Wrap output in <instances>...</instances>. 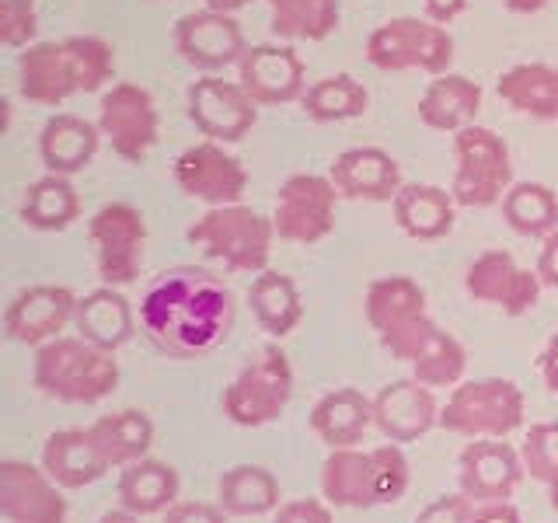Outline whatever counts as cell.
Wrapping results in <instances>:
<instances>
[{"mask_svg":"<svg viewBox=\"0 0 558 523\" xmlns=\"http://www.w3.org/2000/svg\"><path fill=\"white\" fill-rule=\"evenodd\" d=\"M101 144L98 122L81 115H52L39 133V157L49 174H77L95 161Z\"/></svg>","mask_w":558,"mask_h":523,"instance_id":"obj_25","label":"cell"},{"mask_svg":"<svg viewBox=\"0 0 558 523\" xmlns=\"http://www.w3.org/2000/svg\"><path fill=\"white\" fill-rule=\"evenodd\" d=\"M548 488H551V510H558V482H551Z\"/></svg>","mask_w":558,"mask_h":523,"instance_id":"obj_52","label":"cell"},{"mask_svg":"<svg viewBox=\"0 0 558 523\" xmlns=\"http://www.w3.org/2000/svg\"><path fill=\"white\" fill-rule=\"evenodd\" d=\"M496 92L520 115L537 122H558V66L517 63L499 74Z\"/></svg>","mask_w":558,"mask_h":523,"instance_id":"obj_28","label":"cell"},{"mask_svg":"<svg viewBox=\"0 0 558 523\" xmlns=\"http://www.w3.org/2000/svg\"><path fill=\"white\" fill-rule=\"evenodd\" d=\"M412 366V377L426 388H458V380L464 377V366H468V353L464 345L436 325L426 342L418 345Z\"/></svg>","mask_w":558,"mask_h":523,"instance_id":"obj_39","label":"cell"},{"mask_svg":"<svg viewBox=\"0 0 558 523\" xmlns=\"http://www.w3.org/2000/svg\"><path fill=\"white\" fill-rule=\"evenodd\" d=\"M174 182L189 199H199L206 206H231L241 203L244 188H248V171L223 144L203 139V144H192L179 154Z\"/></svg>","mask_w":558,"mask_h":523,"instance_id":"obj_13","label":"cell"},{"mask_svg":"<svg viewBox=\"0 0 558 523\" xmlns=\"http://www.w3.org/2000/svg\"><path fill=\"white\" fill-rule=\"evenodd\" d=\"M81 214L77 188L66 174H46L32 182L22 203V220L32 231H66Z\"/></svg>","mask_w":558,"mask_h":523,"instance_id":"obj_34","label":"cell"},{"mask_svg":"<svg viewBox=\"0 0 558 523\" xmlns=\"http://www.w3.org/2000/svg\"><path fill=\"white\" fill-rule=\"evenodd\" d=\"M0 516L8 523H66V499L46 467L0 461Z\"/></svg>","mask_w":558,"mask_h":523,"instance_id":"obj_18","label":"cell"},{"mask_svg":"<svg viewBox=\"0 0 558 523\" xmlns=\"http://www.w3.org/2000/svg\"><path fill=\"white\" fill-rule=\"evenodd\" d=\"M248 307L255 314V321L262 325L266 336L283 339L290 331L301 325L304 318V304H301V290H296L293 276L287 272H258L252 279V290H248Z\"/></svg>","mask_w":558,"mask_h":523,"instance_id":"obj_31","label":"cell"},{"mask_svg":"<svg viewBox=\"0 0 558 523\" xmlns=\"http://www.w3.org/2000/svg\"><path fill=\"white\" fill-rule=\"evenodd\" d=\"M453 199L468 209H488L513 188V161L506 139L488 126L453 133Z\"/></svg>","mask_w":558,"mask_h":523,"instance_id":"obj_8","label":"cell"},{"mask_svg":"<svg viewBox=\"0 0 558 523\" xmlns=\"http://www.w3.org/2000/svg\"><path fill=\"white\" fill-rule=\"evenodd\" d=\"M331 182L339 196L345 199H366V203H395L401 182L398 161L380 147H353L331 161Z\"/></svg>","mask_w":558,"mask_h":523,"instance_id":"obj_22","label":"cell"},{"mask_svg":"<svg viewBox=\"0 0 558 523\" xmlns=\"http://www.w3.org/2000/svg\"><path fill=\"white\" fill-rule=\"evenodd\" d=\"M174 49H179V57L189 66L206 70V74H217L223 66L241 63V57L248 52L238 17L214 8L179 17V25H174Z\"/></svg>","mask_w":558,"mask_h":523,"instance_id":"obj_16","label":"cell"},{"mask_svg":"<svg viewBox=\"0 0 558 523\" xmlns=\"http://www.w3.org/2000/svg\"><path fill=\"white\" fill-rule=\"evenodd\" d=\"M238 84L252 95L255 105H290L301 101L304 84V60L293 46L262 42L252 46L238 63Z\"/></svg>","mask_w":558,"mask_h":523,"instance_id":"obj_19","label":"cell"},{"mask_svg":"<svg viewBox=\"0 0 558 523\" xmlns=\"http://www.w3.org/2000/svg\"><path fill=\"white\" fill-rule=\"evenodd\" d=\"M527 475L520 450L506 440H471L458 461V485L471 502H510Z\"/></svg>","mask_w":558,"mask_h":523,"instance_id":"obj_17","label":"cell"},{"mask_svg":"<svg viewBox=\"0 0 558 523\" xmlns=\"http://www.w3.org/2000/svg\"><path fill=\"white\" fill-rule=\"evenodd\" d=\"M395 220L398 227L415 241H440L450 234L453 227V192L440 185H426V182H409L398 188L395 196Z\"/></svg>","mask_w":558,"mask_h":523,"instance_id":"obj_27","label":"cell"},{"mask_svg":"<svg viewBox=\"0 0 558 523\" xmlns=\"http://www.w3.org/2000/svg\"><path fill=\"white\" fill-rule=\"evenodd\" d=\"M371 426H374V401L363 398V391L356 388L328 391L311 412V429L318 433V440L331 450L356 447Z\"/></svg>","mask_w":558,"mask_h":523,"instance_id":"obj_29","label":"cell"},{"mask_svg":"<svg viewBox=\"0 0 558 523\" xmlns=\"http://www.w3.org/2000/svg\"><path fill=\"white\" fill-rule=\"evenodd\" d=\"M537 276L545 287L558 290V231H551L545 238V248H541V255H537Z\"/></svg>","mask_w":558,"mask_h":523,"instance_id":"obj_45","label":"cell"},{"mask_svg":"<svg viewBox=\"0 0 558 523\" xmlns=\"http://www.w3.org/2000/svg\"><path fill=\"white\" fill-rule=\"evenodd\" d=\"M179 499V471L165 461L144 458L119 475V506L136 516L165 513L168 506Z\"/></svg>","mask_w":558,"mask_h":523,"instance_id":"obj_30","label":"cell"},{"mask_svg":"<svg viewBox=\"0 0 558 523\" xmlns=\"http://www.w3.org/2000/svg\"><path fill=\"white\" fill-rule=\"evenodd\" d=\"M366 60L384 74H405L423 70L429 77L450 74L453 39L447 25L433 17H391L371 32L366 39Z\"/></svg>","mask_w":558,"mask_h":523,"instance_id":"obj_6","label":"cell"},{"mask_svg":"<svg viewBox=\"0 0 558 523\" xmlns=\"http://www.w3.org/2000/svg\"><path fill=\"white\" fill-rule=\"evenodd\" d=\"M116 52L98 35H70L60 42H32L17 57V92L32 105H63L95 95L112 77Z\"/></svg>","mask_w":558,"mask_h":523,"instance_id":"obj_2","label":"cell"},{"mask_svg":"<svg viewBox=\"0 0 558 523\" xmlns=\"http://www.w3.org/2000/svg\"><path fill=\"white\" fill-rule=\"evenodd\" d=\"M423 8H426V17H433V22L450 25L464 14L468 0H423Z\"/></svg>","mask_w":558,"mask_h":523,"instance_id":"obj_48","label":"cell"},{"mask_svg":"<svg viewBox=\"0 0 558 523\" xmlns=\"http://www.w3.org/2000/svg\"><path fill=\"white\" fill-rule=\"evenodd\" d=\"M43 467L60 488H84L109 475V458L101 453L92 426L57 429L43 447Z\"/></svg>","mask_w":558,"mask_h":523,"instance_id":"obj_23","label":"cell"},{"mask_svg":"<svg viewBox=\"0 0 558 523\" xmlns=\"http://www.w3.org/2000/svg\"><path fill=\"white\" fill-rule=\"evenodd\" d=\"M189 119L206 139L238 144V139L252 133L258 119V105L241 84L206 74L189 87Z\"/></svg>","mask_w":558,"mask_h":523,"instance_id":"obj_15","label":"cell"},{"mask_svg":"<svg viewBox=\"0 0 558 523\" xmlns=\"http://www.w3.org/2000/svg\"><path fill=\"white\" fill-rule=\"evenodd\" d=\"M269 14L283 42H322L339 28V0H269Z\"/></svg>","mask_w":558,"mask_h":523,"instance_id":"obj_36","label":"cell"},{"mask_svg":"<svg viewBox=\"0 0 558 523\" xmlns=\"http://www.w3.org/2000/svg\"><path fill=\"white\" fill-rule=\"evenodd\" d=\"M39 35V11L32 0H0V42L8 49H28Z\"/></svg>","mask_w":558,"mask_h":523,"instance_id":"obj_41","label":"cell"},{"mask_svg":"<svg viewBox=\"0 0 558 523\" xmlns=\"http://www.w3.org/2000/svg\"><path fill=\"white\" fill-rule=\"evenodd\" d=\"M471 523H523V516L510 502H482L475 506V513H471Z\"/></svg>","mask_w":558,"mask_h":523,"instance_id":"obj_46","label":"cell"},{"mask_svg":"<svg viewBox=\"0 0 558 523\" xmlns=\"http://www.w3.org/2000/svg\"><path fill=\"white\" fill-rule=\"evenodd\" d=\"M322 492L325 502L345 506V510L391 506L409 492V461L401 447H339L325 458Z\"/></svg>","mask_w":558,"mask_h":523,"instance_id":"obj_4","label":"cell"},{"mask_svg":"<svg viewBox=\"0 0 558 523\" xmlns=\"http://www.w3.org/2000/svg\"><path fill=\"white\" fill-rule=\"evenodd\" d=\"M77 296L66 287H28L14 296L4 311V331L17 345H46L63 336V328L74 321Z\"/></svg>","mask_w":558,"mask_h":523,"instance_id":"obj_20","label":"cell"},{"mask_svg":"<svg viewBox=\"0 0 558 523\" xmlns=\"http://www.w3.org/2000/svg\"><path fill=\"white\" fill-rule=\"evenodd\" d=\"M87 238L95 248V266L105 287H130L144 269L147 220L130 203H109L87 223Z\"/></svg>","mask_w":558,"mask_h":523,"instance_id":"obj_10","label":"cell"},{"mask_svg":"<svg viewBox=\"0 0 558 523\" xmlns=\"http://www.w3.org/2000/svg\"><path fill=\"white\" fill-rule=\"evenodd\" d=\"M293 398V370L279 345H262L248 366L227 384L223 415L241 429H258L276 423Z\"/></svg>","mask_w":558,"mask_h":523,"instance_id":"obj_7","label":"cell"},{"mask_svg":"<svg viewBox=\"0 0 558 523\" xmlns=\"http://www.w3.org/2000/svg\"><path fill=\"white\" fill-rule=\"evenodd\" d=\"M301 105L314 122H345V119H356L366 112L371 95H366V87L356 77L331 74V77L307 84Z\"/></svg>","mask_w":558,"mask_h":523,"instance_id":"obj_38","label":"cell"},{"mask_svg":"<svg viewBox=\"0 0 558 523\" xmlns=\"http://www.w3.org/2000/svg\"><path fill=\"white\" fill-rule=\"evenodd\" d=\"M74 325H77L81 339L109 349V353L126 345L140 328L136 311L126 296L119 293V287H101V290H92L87 296H81Z\"/></svg>","mask_w":558,"mask_h":523,"instance_id":"obj_24","label":"cell"},{"mask_svg":"<svg viewBox=\"0 0 558 523\" xmlns=\"http://www.w3.org/2000/svg\"><path fill=\"white\" fill-rule=\"evenodd\" d=\"M471 513H475L471 499L464 492H453V496L433 499L426 510L415 516V523H471Z\"/></svg>","mask_w":558,"mask_h":523,"instance_id":"obj_42","label":"cell"},{"mask_svg":"<svg viewBox=\"0 0 558 523\" xmlns=\"http://www.w3.org/2000/svg\"><path fill=\"white\" fill-rule=\"evenodd\" d=\"M276 227L258 209L231 203V206H209L206 214L189 227V241L209 258L223 262L231 272H266L272 255Z\"/></svg>","mask_w":558,"mask_h":523,"instance_id":"obj_5","label":"cell"},{"mask_svg":"<svg viewBox=\"0 0 558 523\" xmlns=\"http://www.w3.org/2000/svg\"><path fill=\"white\" fill-rule=\"evenodd\" d=\"M98 130L122 161H147L157 147V133H161V119H157L150 92L133 81L112 84L98 105Z\"/></svg>","mask_w":558,"mask_h":523,"instance_id":"obj_12","label":"cell"},{"mask_svg":"<svg viewBox=\"0 0 558 523\" xmlns=\"http://www.w3.org/2000/svg\"><path fill=\"white\" fill-rule=\"evenodd\" d=\"M363 311L371 328L377 336H384V331L426 314V290L418 287L412 276H384L366 287Z\"/></svg>","mask_w":558,"mask_h":523,"instance_id":"obj_33","label":"cell"},{"mask_svg":"<svg viewBox=\"0 0 558 523\" xmlns=\"http://www.w3.org/2000/svg\"><path fill=\"white\" fill-rule=\"evenodd\" d=\"M206 8H214V11H223V14H234L241 8H248L252 0H203Z\"/></svg>","mask_w":558,"mask_h":523,"instance_id":"obj_50","label":"cell"},{"mask_svg":"<svg viewBox=\"0 0 558 523\" xmlns=\"http://www.w3.org/2000/svg\"><path fill=\"white\" fill-rule=\"evenodd\" d=\"M217 502L227 516H262L279 506V482L269 467L238 464L217 482Z\"/></svg>","mask_w":558,"mask_h":523,"instance_id":"obj_32","label":"cell"},{"mask_svg":"<svg viewBox=\"0 0 558 523\" xmlns=\"http://www.w3.org/2000/svg\"><path fill=\"white\" fill-rule=\"evenodd\" d=\"M537 366H541V380H545V388L551 394H558V331L548 339V345L541 349Z\"/></svg>","mask_w":558,"mask_h":523,"instance_id":"obj_47","label":"cell"},{"mask_svg":"<svg viewBox=\"0 0 558 523\" xmlns=\"http://www.w3.org/2000/svg\"><path fill=\"white\" fill-rule=\"evenodd\" d=\"M220 502H171L165 510V523H223Z\"/></svg>","mask_w":558,"mask_h":523,"instance_id":"obj_43","label":"cell"},{"mask_svg":"<svg viewBox=\"0 0 558 523\" xmlns=\"http://www.w3.org/2000/svg\"><path fill=\"white\" fill-rule=\"evenodd\" d=\"M234 293L203 266H171L140 296L136 325L157 353L199 360L231 339Z\"/></svg>","mask_w":558,"mask_h":523,"instance_id":"obj_1","label":"cell"},{"mask_svg":"<svg viewBox=\"0 0 558 523\" xmlns=\"http://www.w3.org/2000/svg\"><path fill=\"white\" fill-rule=\"evenodd\" d=\"M95 440L101 447V453L109 458L112 467H130L136 461L147 458V450L154 443V423L136 409H126V412H112L98 418L92 426Z\"/></svg>","mask_w":558,"mask_h":523,"instance_id":"obj_35","label":"cell"},{"mask_svg":"<svg viewBox=\"0 0 558 523\" xmlns=\"http://www.w3.org/2000/svg\"><path fill=\"white\" fill-rule=\"evenodd\" d=\"M502 220L520 238H548L558 231V196L545 182H517L502 196Z\"/></svg>","mask_w":558,"mask_h":523,"instance_id":"obj_37","label":"cell"},{"mask_svg":"<svg viewBox=\"0 0 558 523\" xmlns=\"http://www.w3.org/2000/svg\"><path fill=\"white\" fill-rule=\"evenodd\" d=\"M272 523H331V510L318 499H293L287 506H279Z\"/></svg>","mask_w":558,"mask_h":523,"instance_id":"obj_44","label":"cell"},{"mask_svg":"<svg viewBox=\"0 0 558 523\" xmlns=\"http://www.w3.org/2000/svg\"><path fill=\"white\" fill-rule=\"evenodd\" d=\"M541 276L523 269L510 252H482L464 272V290L471 301L499 307L510 318H520L541 301Z\"/></svg>","mask_w":558,"mask_h":523,"instance_id":"obj_14","label":"cell"},{"mask_svg":"<svg viewBox=\"0 0 558 523\" xmlns=\"http://www.w3.org/2000/svg\"><path fill=\"white\" fill-rule=\"evenodd\" d=\"M502 4L513 14H537L541 8H548V0H502Z\"/></svg>","mask_w":558,"mask_h":523,"instance_id":"obj_49","label":"cell"},{"mask_svg":"<svg viewBox=\"0 0 558 523\" xmlns=\"http://www.w3.org/2000/svg\"><path fill=\"white\" fill-rule=\"evenodd\" d=\"M32 380L46 398L63 405H95L119 388L116 353L81 336H60L39 345Z\"/></svg>","mask_w":558,"mask_h":523,"instance_id":"obj_3","label":"cell"},{"mask_svg":"<svg viewBox=\"0 0 558 523\" xmlns=\"http://www.w3.org/2000/svg\"><path fill=\"white\" fill-rule=\"evenodd\" d=\"M339 188L331 174H290L276 192L272 227L283 241L318 244L336 231Z\"/></svg>","mask_w":558,"mask_h":523,"instance_id":"obj_11","label":"cell"},{"mask_svg":"<svg viewBox=\"0 0 558 523\" xmlns=\"http://www.w3.org/2000/svg\"><path fill=\"white\" fill-rule=\"evenodd\" d=\"M374 426L388 436L391 443H415L440 426V412L426 384L412 380H391L384 384L374 398Z\"/></svg>","mask_w":558,"mask_h":523,"instance_id":"obj_21","label":"cell"},{"mask_svg":"<svg viewBox=\"0 0 558 523\" xmlns=\"http://www.w3.org/2000/svg\"><path fill=\"white\" fill-rule=\"evenodd\" d=\"M520 461L534 482H545V485L558 482V423L531 426L527 436H523Z\"/></svg>","mask_w":558,"mask_h":523,"instance_id":"obj_40","label":"cell"},{"mask_svg":"<svg viewBox=\"0 0 558 523\" xmlns=\"http://www.w3.org/2000/svg\"><path fill=\"white\" fill-rule=\"evenodd\" d=\"M482 109V87L464 74H440L418 98V119L436 133H461L475 126Z\"/></svg>","mask_w":558,"mask_h":523,"instance_id":"obj_26","label":"cell"},{"mask_svg":"<svg viewBox=\"0 0 558 523\" xmlns=\"http://www.w3.org/2000/svg\"><path fill=\"white\" fill-rule=\"evenodd\" d=\"M523 423V391L513 380L485 377L458 384L440 412V426L468 440H506Z\"/></svg>","mask_w":558,"mask_h":523,"instance_id":"obj_9","label":"cell"},{"mask_svg":"<svg viewBox=\"0 0 558 523\" xmlns=\"http://www.w3.org/2000/svg\"><path fill=\"white\" fill-rule=\"evenodd\" d=\"M95 523H140V516L130 513V510H122V506H119V510H109L105 516H98Z\"/></svg>","mask_w":558,"mask_h":523,"instance_id":"obj_51","label":"cell"}]
</instances>
